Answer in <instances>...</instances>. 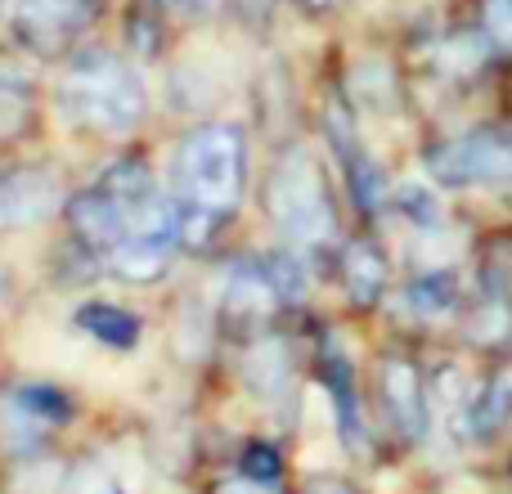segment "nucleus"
Listing matches in <instances>:
<instances>
[{"instance_id": "1", "label": "nucleus", "mask_w": 512, "mask_h": 494, "mask_svg": "<svg viewBox=\"0 0 512 494\" xmlns=\"http://www.w3.org/2000/svg\"><path fill=\"white\" fill-rule=\"evenodd\" d=\"M248 149L243 131L225 122H207L189 131L176 149V189H180V239L203 243L243 198Z\"/></svg>"}, {"instance_id": "2", "label": "nucleus", "mask_w": 512, "mask_h": 494, "mask_svg": "<svg viewBox=\"0 0 512 494\" xmlns=\"http://www.w3.org/2000/svg\"><path fill=\"white\" fill-rule=\"evenodd\" d=\"M144 108V77L117 54H81L59 81V117L86 135H131L144 122Z\"/></svg>"}, {"instance_id": "3", "label": "nucleus", "mask_w": 512, "mask_h": 494, "mask_svg": "<svg viewBox=\"0 0 512 494\" xmlns=\"http://www.w3.org/2000/svg\"><path fill=\"white\" fill-rule=\"evenodd\" d=\"M265 207L288 243L319 247L333 239V203H328L324 176L306 149H288L274 162L270 185H265Z\"/></svg>"}, {"instance_id": "4", "label": "nucleus", "mask_w": 512, "mask_h": 494, "mask_svg": "<svg viewBox=\"0 0 512 494\" xmlns=\"http://www.w3.org/2000/svg\"><path fill=\"white\" fill-rule=\"evenodd\" d=\"M436 185L445 189H468V185H508L512 180V135L508 131H468L459 140L441 144L427 158Z\"/></svg>"}, {"instance_id": "5", "label": "nucleus", "mask_w": 512, "mask_h": 494, "mask_svg": "<svg viewBox=\"0 0 512 494\" xmlns=\"http://www.w3.org/2000/svg\"><path fill=\"white\" fill-rule=\"evenodd\" d=\"M63 207V185L50 167H18L0 176V230H27Z\"/></svg>"}, {"instance_id": "6", "label": "nucleus", "mask_w": 512, "mask_h": 494, "mask_svg": "<svg viewBox=\"0 0 512 494\" xmlns=\"http://www.w3.org/2000/svg\"><path fill=\"white\" fill-rule=\"evenodd\" d=\"M68 225H72V234L90 247V252H113V247L126 239L131 212H126V207L95 180L86 194H77L68 203Z\"/></svg>"}, {"instance_id": "7", "label": "nucleus", "mask_w": 512, "mask_h": 494, "mask_svg": "<svg viewBox=\"0 0 512 494\" xmlns=\"http://www.w3.org/2000/svg\"><path fill=\"white\" fill-rule=\"evenodd\" d=\"M90 14V0H18V36L36 50H50L54 41H68Z\"/></svg>"}, {"instance_id": "8", "label": "nucleus", "mask_w": 512, "mask_h": 494, "mask_svg": "<svg viewBox=\"0 0 512 494\" xmlns=\"http://www.w3.org/2000/svg\"><path fill=\"white\" fill-rule=\"evenodd\" d=\"M382 396H387V409L396 418L400 436L405 441H423L427 436V396H423V378L409 360H387L382 369Z\"/></svg>"}, {"instance_id": "9", "label": "nucleus", "mask_w": 512, "mask_h": 494, "mask_svg": "<svg viewBox=\"0 0 512 494\" xmlns=\"http://www.w3.org/2000/svg\"><path fill=\"white\" fill-rule=\"evenodd\" d=\"M225 306H230L234 315H248V319H261V315H270L274 306H283L279 288H274V279H270V265L265 261L234 265L230 279H225Z\"/></svg>"}, {"instance_id": "10", "label": "nucleus", "mask_w": 512, "mask_h": 494, "mask_svg": "<svg viewBox=\"0 0 512 494\" xmlns=\"http://www.w3.org/2000/svg\"><path fill=\"white\" fill-rule=\"evenodd\" d=\"M243 382L252 387V396L261 400H279L292 382V355L279 337H261V342L248 346L243 355Z\"/></svg>"}, {"instance_id": "11", "label": "nucleus", "mask_w": 512, "mask_h": 494, "mask_svg": "<svg viewBox=\"0 0 512 494\" xmlns=\"http://www.w3.org/2000/svg\"><path fill=\"white\" fill-rule=\"evenodd\" d=\"M77 328L86 337H95V342L113 346V351H131L135 342H140L144 324L131 315V310L122 306H108V301H90V306L77 310Z\"/></svg>"}, {"instance_id": "12", "label": "nucleus", "mask_w": 512, "mask_h": 494, "mask_svg": "<svg viewBox=\"0 0 512 494\" xmlns=\"http://www.w3.org/2000/svg\"><path fill=\"white\" fill-rule=\"evenodd\" d=\"M342 279H346L351 301L373 306L382 297V288H387V261H382V252L369 239H355L342 256Z\"/></svg>"}, {"instance_id": "13", "label": "nucleus", "mask_w": 512, "mask_h": 494, "mask_svg": "<svg viewBox=\"0 0 512 494\" xmlns=\"http://www.w3.org/2000/svg\"><path fill=\"white\" fill-rule=\"evenodd\" d=\"M508 418H512V373H499V378L486 382L481 396L468 400V409H463V432H468L472 441H486Z\"/></svg>"}, {"instance_id": "14", "label": "nucleus", "mask_w": 512, "mask_h": 494, "mask_svg": "<svg viewBox=\"0 0 512 494\" xmlns=\"http://www.w3.org/2000/svg\"><path fill=\"white\" fill-rule=\"evenodd\" d=\"M324 378H328V396H333V414H337V427H342V441L351 445V450H364V423H360V400H355V387H351V364H346L342 355H328Z\"/></svg>"}, {"instance_id": "15", "label": "nucleus", "mask_w": 512, "mask_h": 494, "mask_svg": "<svg viewBox=\"0 0 512 494\" xmlns=\"http://www.w3.org/2000/svg\"><path fill=\"white\" fill-rule=\"evenodd\" d=\"M454 306H459V283L445 270L418 274L405 288V310L418 319H445V315H454Z\"/></svg>"}, {"instance_id": "16", "label": "nucleus", "mask_w": 512, "mask_h": 494, "mask_svg": "<svg viewBox=\"0 0 512 494\" xmlns=\"http://www.w3.org/2000/svg\"><path fill=\"white\" fill-rule=\"evenodd\" d=\"M512 337V301L508 292H486L472 315V342L477 346H504Z\"/></svg>"}, {"instance_id": "17", "label": "nucleus", "mask_w": 512, "mask_h": 494, "mask_svg": "<svg viewBox=\"0 0 512 494\" xmlns=\"http://www.w3.org/2000/svg\"><path fill=\"white\" fill-rule=\"evenodd\" d=\"M41 432H45V423H36L14 396L0 400V445H9V450H36Z\"/></svg>"}, {"instance_id": "18", "label": "nucleus", "mask_w": 512, "mask_h": 494, "mask_svg": "<svg viewBox=\"0 0 512 494\" xmlns=\"http://www.w3.org/2000/svg\"><path fill=\"white\" fill-rule=\"evenodd\" d=\"M14 400L36 418V423H45V427L68 423V418H72V400L63 396V391H54V387H41V382H32V387H18Z\"/></svg>"}, {"instance_id": "19", "label": "nucleus", "mask_w": 512, "mask_h": 494, "mask_svg": "<svg viewBox=\"0 0 512 494\" xmlns=\"http://www.w3.org/2000/svg\"><path fill=\"white\" fill-rule=\"evenodd\" d=\"M27 108H32V90L18 72H0V140L14 135L27 122Z\"/></svg>"}, {"instance_id": "20", "label": "nucleus", "mask_w": 512, "mask_h": 494, "mask_svg": "<svg viewBox=\"0 0 512 494\" xmlns=\"http://www.w3.org/2000/svg\"><path fill=\"white\" fill-rule=\"evenodd\" d=\"M486 41L490 36H450V41L436 50V59H441V68L450 72V77H468V72H477L481 63H486Z\"/></svg>"}, {"instance_id": "21", "label": "nucleus", "mask_w": 512, "mask_h": 494, "mask_svg": "<svg viewBox=\"0 0 512 494\" xmlns=\"http://www.w3.org/2000/svg\"><path fill=\"white\" fill-rule=\"evenodd\" d=\"M396 207L409 216V225H418V230H441L445 225L441 203H436V194L427 185H405L396 194Z\"/></svg>"}, {"instance_id": "22", "label": "nucleus", "mask_w": 512, "mask_h": 494, "mask_svg": "<svg viewBox=\"0 0 512 494\" xmlns=\"http://www.w3.org/2000/svg\"><path fill=\"white\" fill-rule=\"evenodd\" d=\"M279 472H283V459H279V450L274 445H248L243 450V477L248 481H261V486H274L279 481Z\"/></svg>"}, {"instance_id": "23", "label": "nucleus", "mask_w": 512, "mask_h": 494, "mask_svg": "<svg viewBox=\"0 0 512 494\" xmlns=\"http://www.w3.org/2000/svg\"><path fill=\"white\" fill-rule=\"evenodd\" d=\"M63 494H117V486H113V477H108L99 463H86V468H77L68 477Z\"/></svg>"}, {"instance_id": "24", "label": "nucleus", "mask_w": 512, "mask_h": 494, "mask_svg": "<svg viewBox=\"0 0 512 494\" xmlns=\"http://www.w3.org/2000/svg\"><path fill=\"white\" fill-rule=\"evenodd\" d=\"M486 32L499 45H512V0H490L486 5Z\"/></svg>"}, {"instance_id": "25", "label": "nucleus", "mask_w": 512, "mask_h": 494, "mask_svg": "<svg viewBox=\"0 0 512 494\" xmlns=\"http://www.w3.org/2000/svg\"><path fill=\"white\" fill-rule=\"evenodd\" d=\"M162 9H171V14H185V18H203V14H212L221 0H158Z\"/></svg>"}, {"instance_id": "26", "label": "nucleus", "mask_w": 512, "mask_h": 494, "mask_svg": "<svg viewBox=\"0 0 512 494\" xmlns=\"http://www.w3.org/2000/svg\"><path fill=\"white\" fill-rule=\"evenodd\" d=\"M221 494H274V490L261 486V481H248V477H243V481H230V486H225Z\"/></svg>"}, {"instance_id": "27", "label": "nucleus", "mask_w": 512, "mask_h": 494, "mask_svg": "<svg viewBox=\"0 0 512 494\" xmlns=\"http://www.w3.org/2000/svg\"><path fill=\"white\" fill-rule=\"evenodd\" d=\"M306 494H355V490L342 486V481H319V486H310Z\"/></svg>"}, {"instance_id": "28", "label": "nucleus", "mask_w": 512, "mask_h": 494, "mask_svg": "<svg viewBox=\"0 0 512 494\" xmlns=\"http://www.w3.org/2000/svg\"><path fill=\"white\" fill-rule=\"evenodd\" d=\"M297 5H306V9H333L337 0H297Z\"/></svg>"}]
</instances>
